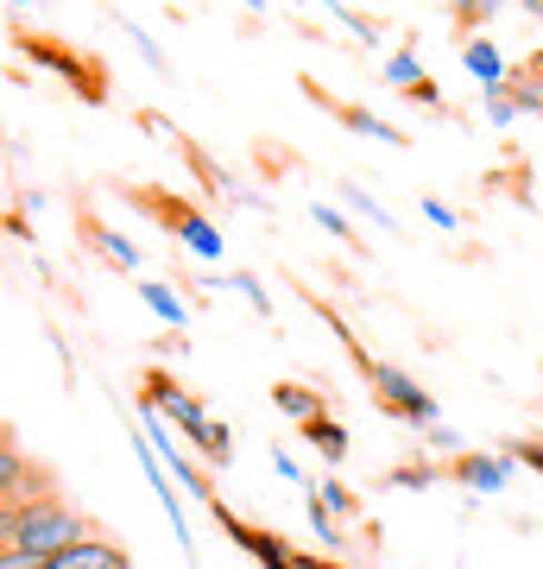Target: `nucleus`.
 <instances>
[{
	"label": "nucleus",
	"instance_id": "18",
	"mask_svg": "<svg viewBox=\"0 0 543 569\" xmlns=\"http://www.w3.org/2000/svg\"><path fill=\"white\" fill-rule=\"evenodd\" d=\"M0 569H44L39 550H20V545H0Z\"/></svg>",
	"mask_w": 543,
	"mask_h": 569
},
{
	"label": "nucleus",
	"instance_id": "6",
	"mask_svg": "<svg viewBox=\"0 0 543 569\" xmlns=\"http://www.w3.org/2000/svg\"><path fill=\"white\" fill-rule=\"evenodd\" d=\"M44 569H127V550L108 545L101 531H89V538H77V545H63L58 557H44Z\"/></svg>",
	"mask_w": 543,
	"mask_h": 569
},
{
	"label": "nucleus",
	"instance_id": "15",
	"mask_svg": "<svg viewBox=\"0 0 543 569\" xmlns=\"http://www.w3.org/2000/svg\"><path fill=\"white\" fill-rule=\"evenodd\" d=\"M385 77L399 82V89H418V82H423V70H418V58H411V51H399V58L385 63Z\"/></svg>",
	"mask_w": 543,
	"mask_h": 569
},
{
	"label": "nucleus",
	"instance_id": "1",
	"mask_svg": "<svg viewBox=\"0 0 543 569\" xmlns=\"http://www.w3.org/2000/svg\"><path fill=\"white\" fill-rule=\"evenodd\" d=\"M13 44H20V58L44 63L51 77L70 82L82 102H101V96H108V77H101V63L89 58V51H70L63 39H51V32H39V26H20V20H13Z\"/></svg>",
	"mask_w": 543,
	"mask_h": 569
},
{
	"label": "nucleus",
	"instance_id": "23",
	"mask_svg": "<svg viewBox=\"0 0 543 569\" xmlns=\"http://www.w3.org/2000/svg\"><path fill=\"white\" fill-rule=\"evenodd\" d=\"M291 569H342V563H316V557H291Z\"/></svg>",
	"mask_w": 543,
	"mask_h": 569
},
{
	"label": "nucleus",
	"instance_id": "13",
	"mask_svg": "<svg viewBox=\"0 0 543 569\" xmlns=\"http://www.w3.org/2000/svg\"><path fill=\"white\" fill-rule=\"evenodd\" d=\"M303 437H310V443H316L329 462H342V456H348V430L329 425V411H322V418H310V425H303Z\"/></svg>",
	"mask_w": 543,
	"mask_h": 569
},
{
	"label": "nucleus",
	"instance_id": "11",
	"mask_svg": "<svg viewBox=\"0 0 543 569\" xmlns=\"http://www.w3.org/2000/svg\"><path fill=\"white\" fill-rule=\"evenodd\" d=\"M26 456H20V443H13V437H7V430H0V507H7V500H20V481H26Z\"/></svg>",
	"mask_w": 543,
	"mask_h": 569
},
{
	"label": "nucleus",
	"instance_id": "16",
	"mask_svg": "<svg viewBox=\"0 0 543 569\" xmlns=\"http://www.w3.org/2000/svg\"><path fill=\"white\" fill-rule=\"evenodd\" d=\"M140 291H145V305L159 310V317H171V323H183V305L171 298V291H164V284H140Z\"/></svg>",
	"mask_w": 543,
	"mask_h": 569
},
{
	"label": "nucleus",
	"instance_id": "10",
	"mask_svg": "<svg viewBox=\"0 0 543 569\" xmlns=\"http://www.w3.org/2000/svg\"><path fill=\"white\" fill-rule=\"evenodd\" d=\"M272 406L291 411V418H303V425H310V418H322V392L298 387V380H279V387H272Z\"/></svg>",
	"mask_w": 543,
	"mask_h": 569
},
{
	"label": "nucleus",
	"instance_id": "20",
	"mask_svg": "<svg viewBox=\"0 0 543 569\" xmlns=\"http://www.w3.org/2000/svg\"><path fill=\"white\" fill-rule=\"evenodd\" d=\"M505 456H512V462H524V468H537V475H543V443H537V437H519V443L505 449Z\"/></svg>",
	"mask_w": 543,
	"mask_h": 569
},
{
	"label": "nucleus",
	"instance_id": "8",
	"mask_svg": "<svg viewBox=\"0 0 543 569\" xmlns=\"http://www.w3.org/2000/svg\"><path fill=\"white\" fill-rule=\"evenodd\" d=\"M443 475H455V481H467V488H481V493H500L505 475H512V456H462V462L443 468Z\"/></svg>",
	"mask_w": 543,
	"mask_h": 569
},
{
	"label": "nucleus",
	"instance_id": "2",
	"mask_svg": "<svg viewBox=\"0 0 543 569\" xmlns=\"http://www.w3.org/2000/svg\"><path fill=\"white\" fill-rule=\"evenodd\" d=\"M89 519H82L70 500H58V493H44V500H32V507H20V526H13V545L20 550H39V557H58L63 545H77V538H89Z\"/></svg>",
	"mask_w": 543,
	"mask_h": 569
},
{
	"label": "nucleus",
	"instance_id": "5",
	"mask_svg": "<svg viewBox=\"0 0 543 569\" xmlns=\"http://www.w3.org/2000/svg\"><path fill=\"white\" fill-rule=\"evenodd\" d=\"M361 373H366V387H373V399H380L392 418H404V425H436V399L404 373V367H392V361H361Z\"/></svg>",
	"mask_w": 543,
	"mask_h": 569
},
{
	"label": "nucleus",
	"instance_id": "17",
	"mask_svg": "<svg viewBox=\"0 0 543 569\" xmlns=\"http://www.w3.org/2000/svg\"><path fill=\"white\" fill-rule=\"evenodd\" d=\"M443 468H430V462H404L399 475H392V488H423V481H436Z\"/></svg>",
	"mask_w": 543,
	"mask_h": 569
},
{
	"label": "nucleus",
	"instance_id": "14",
	"mask_svg": "<svg viewBox=\"0 0 543 569\" xmlns=\"http://www.w3.org/2000/svg\"><path fill=\"white\" fill-rule=\"evenodd\" d=\"M82 234H89V241H95V247H101V253H108L114 266H140V247H133V241H121V234H108V228H101L95 216L82 222Z\"/></svg>",
	"mask_w": 543,
	"mask_h": 569
},
{
	"label": "nucleus",
	"instance_id": "25",
	"mask_svg": "<svg viewBox=\"0 0 543 569\" xmlns=\"http://www.w3.org/2000/svg\"><path fill=\"white\" fill-rule=\"evenodd\" d=\"M500 7H505V0H481V20H486V13H500Z\"/></svg>",
	"mask_w": 543,
	"mask_h": 569
},
{
	"label": "nucleus",
	"instance_id": "7",
	"mask_svg": "<svg viewBox=\"0 0 543 569\" xmlns=\"http://www.w3.org/2000/svg\"><path fill=\"white\" fill-rule=\"evenodd\" d=\"M222 531L234 538V545L253 550V557H260L265 569H291V557H298V550H291V545L279 538V531H253V526H241V519H234L228 507H222Z\"/></svg>",
	"mask_w": 543,
	"mask_h": 569
},
{
	"label": "nucleus",
	"instance_id": "3",
	"mask_svg": "<svg viewBox=\"0 0 543 569\" xmlns=\"http://www.w3.org/2000/svg\"><path fill=\"white\" fill-rule=\"evenodd\" d=\"M145 399H152L159 411H171V418H178V430H183V437H197L209 462H228V456H234L228 430H222V425H209V411H202L197 399H190L178 380H171V373H145Z\"/></svg>",
	"mask_w": 543,
	"mask_h": 569
},
{
	"label": "nucleus",
	"instance_id": "9",
	"mask_svg": "<svg viewBox=\"0 0 543 569\" xmlns=\"http://www.w3.org/2000/svg\"><path fill=\"white\" fill-rule=\"evenodd\" d=\"M303 89H310V96H316L322 108H329V114H342L348 127H354V133H373V140H385V146H404V133L399 127H385V121H373V114H366V108H348V102H329V96H322L316 82H303Z\"/></svg>",
	"mask_w": 543,
	"mask_h": 569
},
{
	"label": "nucleus",
	"instance_id": "27",
	"mask_svg": "<svg viewBox=\"0 0 543 569\" xmlns=\"http://www.w3.org/2000/svg\"><path fill=\"white\" fill-rule=\"evenodd\" d=\"M13 7H26V0H13Z\"/></svg>",
	"mask_w": 543,
	"mask_h": 569
},
{
	"label": "nucleus",
	"instance_id": "12",
	"mask_svg": "<svg viewBox=\"0 0 543 569\" xmlns=\"http://www.w3.org/2000/svg\"><path fill=\"white\" fill-rule=\"evenodd\" d=\"M462 63L486 82V89H500V82H505V63H500V51H493L486 39H462Z\"/></svg>",
	"mask_w": 543,
	"mask_h": 569
},
{
	"label": "nucleus",
	"instance_id": "24",
	"mask_svg": "<svg viewBox=\"0 0 543 569\" xmlns=\"http://www.w3.org/2000/svg\"><path fill=\"white\" fill-rule=\"evenodd\" d=\"M524 13H531V20H543V0H524Z\"/></svg>",
	"mask_w": 543,
	"mask_h": 569
},
{
	"label": "nucleus",
	"instance_id": "4",
	"mask_svg": "<svg viewBox=\"0 0 543 569\" xmlns=\"http://www.w3.org/2000/svg\"><path fill=\"white\" fill-rule=\"evenodd\" d=\"M133 203L152 209V216H159V228H171L190 253H202V260H215V253H222V234L202 222L197 203H183V197H171V190H152V183H140V190H133Z\"/></svg>",
	"mask_w": 543,
	"mask_h": 569
},
{
	"label": "nucleus",
	"instance_id": "26",
	"mask_svg": "<svg viewBox=\"0 0 543 569\" xmlns=\"http://www.w3.org/2000/svg\"><path fill=\"white\" fill-rule=\"evenodd\" d=\"M247 7H260V0H247Z\"/></svg>",
	"mask_w": 543,
	"mask_h": 569
},
{
	"label": "nucleus",
	"instance_id": "21",
	"mask_svg": "<svg viewBox=\"0 0 543 569\" xmlns=\"http://www.w3.org/2000/svg\"><path fill=\"white\" fill-rule=\"evenodd\" d=\"M474 26H481V0H455V32L474 39Z\"/></svg>",
	"mask_w": 543,
	"mask_h": 569
},
{
	"label": "nucleus",
	"instance_id": "19",
	"mask_svg": "<svg viewBox=\"0 0 543 569\" xmlns=\"http://www.w3.org/2000/svg\"><path fill=\"white\" fill-rule=\"evenodd\" d=\"M316 507H329V512H354V493L335 488V481H322V488H316Z\"/></svg>",
	"mask_w": 543,
	"mask_h": 569
},
{
	"label": "nucleus",
	"instance_id": "22",
	"mask_svg": "<svg viewBox=\"0 0 543 569\" xmlns=\"http://www.w3.org/2000/svg\"><path fill=\"white\" fill-rule=\"evenodd\" d=\"M13 526H20V500L0 507V545H13Z\"/></svg>",
	"mask_w": 543,
	"mask_h": 569
}]
</instances>
